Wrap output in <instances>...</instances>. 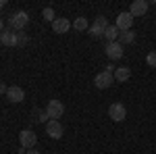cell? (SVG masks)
<instances>
[{
	"label": "cell",
	"mask_w": 156,
	"mask_h": 154,
	"mask_svg": "<svg viewBox=\"0 0 156 154\" xmlns=\"http://www.w3.org/2000/svg\"><path fill=\"white\" fill-rule=\"evenodd\" d=\"M29 23V15L25 11H19L15 13V15H11V19H9V29H12V31H23V27Z\"/></svg>",
	"instance_id": "cell-1"
},
{
	"label": "cell",
	"mask_w": 156,
	"mask_h": 154,
	"mask_svg": "<svg viewBox=\"0 0 156 154\" xmlns=\"http://www.w3.org/2000/svg\"><path fill=\"white\" fill-rule=\"evenodd\" d=\"M46 115H48L50 121H58V119L65 115V104H62L60 100H56V98L48 100V106H46Z\"/></svg>",
	"instance_id": "cell-2"
},
{
	"label": "cell",
	"mask_w": 156,
	"mask_h": 154,
	"mask_svg": "<svg viewBox=\"0 0 156 154\" xmlns=\"http://www.w3.org/2000/svg\"><path fill=\"white\" fill-rule=\"evenodd\" d=\"M106 27H108V21H106V17L104 15H98L96 17V21H94V25H90V36L92 38H102L104 36V31H106Z\"/></svg>",
	"instance_id": "cell-3"
},
{
	"label": "cell",
	"mask_w": 156,
	"mask_h": 154,
	"mask_svg": "<svg viewBox=\"0 0 156 154\" xmlns=\"http://www.w3.org/2000/svg\"><path fill=\"white\" fill-rule=\"evenodd\" d=\"M112 83H115V75L108 73V71H102L94 77V85H96L98 90H108Z\"/></svg>",
	"instance_id": "cell-4"
},
{
	"label": "cell",
	"mask_w": 156,
	"mask_h": 154,
	"mask_svg": "<svg viewBox=\"0 0 156 154\" xmlns=\"http://www.w3.org/2000/svg\"><path fill=\"white\" fill-rule=\"evenodd\" d=\"M36 142H37V135L31 129H23L19 133V144H21V148H25V150H31L36 146Z\"/></svg>",
	"instance_id": "cell-5"
},
{
	"label": "cell",
	"mask_w": 156,
	"mask_h": 154,
	"mask_svg": "<svg viewBox=\"0 0 156 154\" xmlns=\"http://www.w3.org/2000/svg\"><path fill=\"white\" fill-rule=\"evenodd\" d=\"M108 117L112 119V121H117V123H121V121L127 119V108L123 106L121 102H115V104L108 106Z\"/></svg>",
	"instance_id": "cell-6"
},
{
	"label": "cell",
	"mask_w": 156,
	"mask_h": 154,
	"mask_svg": "<svg viewBox=\"0 0 156 154\" xmlns=\"http://www.w3.org/2000/svg\"><path fill=\"white\" fill-rule=\"evenodd\" d=\"M131 25H133V17H131V13L127 11H123L117 15V21H115V27L119 29V31H127V29H131Z\"/></svg>",
	"instance_id": "cell-7"
},
{
	"label": "cell",
	"mask_w": 156,
	"mask_h": 154,
	"mask_svg": "<svg viewBox=\"0 0 156 154\" xmlns=\"http://www.w3.org/2000/svg\"><path fill=\"white\" fill-rule=\"evenodd\" d=\"M104 52H106V56L110 60H119V59H123V44L121 42H108Z\"/></svg>",
	"instance_id": "cell-8"
},
{
	"label": "cell",
	"mask_w": 156,
	"mask_h": 154,
	"mask_svg": "<svg viewBox=\"0 0 156 154\" xmlns=\"http://www.w3.org/2000/svg\"><path fill=\"white\" fill-rule=\"evenodd\" d=\"M6 100L12 102V104L23 102V100H25V90H23V88H19V85H9V90H6Z\"/></svg>",
	"instance_id": "cell-9"
},
{
	"label": "cell",
	"mask_w": 156,
	"mask_h": 154,
	"mask_svg": "<svg viewBox=\"0 0 156 154\" xmlns=\"http://www.w3.org/2000/svg\"><path fill=\"white\" fill-rule=\"evenodd\" d=\"M46 133H48V138H52V140H60L65 129H62L60 121H48L46 123Z\"/></svg>",
	"instance_id": "cell-10"
},
{
	"label": "cell",
	"mask_w": 156,
	"mask_h": 154,
	"mask_svg": "<svg viewBox=\"0 0 156 154\" xmlns=\"http://www.w3.org/2000/svg\"><path fill=\"white\" fill-rule=\"evenodd\" d=\"M129 13H131V17H144L148 13V2L146 0H133Z\"/></svg>",
	"instance_id": "cell-11"
},
{
	"label": "cell",
	"mask_w": 156,
	"mask_h": 154,
	"mask_svg": "<svg viewBox=\"0 0 156 154\" xmlns=\"http://www.w3.org/2000/svg\"><path fill=\"white\" fill-rule=\"evenodd\" d=\"M0 42H2L4 46H9V48H15V46H17V31H12V29H4V31L0 34Z\"/></svg>",
	"instance_id": "cell-12"
},
{
	"label": "cell",
	"mask_w": 156,
	"mask_h": 154,
	"mask_svg": "<svg viewBox=\"0 0 156 154\" xmlns=\"http://www.w3.org/2000/svg\"><path fill=\"white\" fill-rule=\"evenodd\" d=\"M52 29H54V34H67L71 29V21L65 17H56V21L52 23Z\"/></svg>",
	"instance_id": "cell-13"
},
{
	"label": "cell",
	"mask_w": 156,
	"mask_h": 154,
	"mask_svg": "<svg viewBox=\"0 0 156 154\" xmlns=\"http://www.w3.org/2000/svg\"><path fill=\"white\" fill-rule=\"evenodd\" d=\"M112 75H115V81L125 83L127 79H129V77H131V69H129V67H117Z\"/></svg>",
	"instance_id": "cell-14"
},
{
	"label": "cell",
	"mask_w": 156,
	"mask_h": 154,
	"mask_svg": "<svg viewBox=\"0 0 156 154\" xmlns=\"http://www.w3.org/2000/svg\"><path fill=\"white\" fill-rule=\"evenodd\" d=\"M119 36H121V31L115 27V25H108L106 27V31H104V38H106V44L108 42H119Z\"/></svg>",
	"instance_id": "cell-15"
},
{
	"label": "cell",
	"mask_w": 156,
	"mask_h": 154,
	"mask_svg": "<svg viewBox=\"0 0 156 154\" xmlns=\"http://www.w3.org/2000/svg\"><path fill=\"white\" fill-rule=\"evenodd\" d=\"M71 27L75 29V31H87V29H90V23H87L85 17H77V19L71 23Z\"/></svg>",
	"instance_id": "cell-16"
},
{
	"label": "cell",
	"mask_w": 156,
	"mask_h": 154,
	"mask_svg": "<svg viewBox=\"0 0 156 154\" xmlns=\"http://www.w3.org/2000/svg\"><path fill=\"white\" fill-rule=\"evenodd\" d=\"M119 42L123 44V46H125V44H133V42H135V31H133V29H127V31H121Z\"/></svg>",
	"instance_id": "cell-17"
},
{
	"label": "cell",
	"mask_w": 156,
	"mask_h": 154,
	"mask_svg": "<svg viewBox=\"0 0 156 154\" xmlns=\"http://www.w3.org/2000/svg\"><path fill=\"white\" fill-rule=\"evenodd\" d=\"M34 121L36 123H48L50 119L46 115V110H34Z\"/></svg>",
	"instance_id": "cell-18"
},
{
	"label": "cell",
	"mask_w": 156,
	"mask_h": 154,
	"mask_svg": "<svg viewBox=\"0 0 156 154\" xmlns=\"http://www.w3.org/2000/svg\"><path fill=\"white\" fill-rule=\"evenodd\" d=\"M42 17H44L46 21H50V23H54V21H56V15H54V11H52L50 6H46V9L42 11Z\"/></svg>",
	"instance_id": "cell-19"
},
{
	"label": "cell",
	"mask_w": 156,
	"mask_h": 154,
	"mask_svg": "<svg viewBox=\"0 0 156 154\" xmlns=\"http://www.w3.org/2000/svg\"><path fill=\"white\" fill-rule=\"evenodd\" d=\"M146 63H148V67H150V69H156V50H150V52H148Z\"/></svg>",
	"instance_id": "cell-20"
},
{
	"label": "cell",
	"mask_w": 156,
	"mask_h": 154,
	"mask_svg": "<svg viewBox=\"0 0 156 154\" xmlns=\"http://www.w3.org/2000/svg\"><path fill=\"white\" fill-rule=\"evenodd\" d=\"M27 44H29V38L23 31H17V46H27Z\"/></svg>",
	"instance_id": "cell-21"
},
{
	"label": "cell",
	"mask_w": 156,
	"mask_h": 154,
	"mask_svg": "<svg viewBox=\"0 0 156 154\" xmlns=\"http://www.w3.org/2000/svg\"><path fill=\"white\" fill-rule=\"evenodd\" d=\"M6 90H9V88H6V83H4V81H0V96H2V94H6Z\"/></svg>",
	"instance_id": "cell-22"
},
{
	"label": "cell",
	"mask_w": 156,
	"mask_h": 154,
	"mask_svg": "<svg viewBox=\"0 0 156 154\" xmlns=\"http://www.w3.org/2000/svg\"><path fill=\"white\" fill-rule=\"evenodd\" d=\"M25 154H42V152H40V150H34V148H31V150H25Z\"/></svg>",
	"instance_id": "cell-23"
},
{
	"label": "cell",
	"mask_w": 156,
	"mask_h": 154,
	"mask_svg": "<svg viewBox=\"0 0 156 154\" xmlns=\"http://www.w3.org/2000/svg\"><path fill=\"white\" fill-rule=\"evenodd\" d=\"M2 31H4V21L0 19V34H2Z\"/></svg>",
	"instance_id": "cell-24"
},
{
	"label": "cell",
	"mask_w": 156,
	"mask_h": 154,
	"mask_svg": "<svg viewBox=\"0 0 156 154\" xmlns=\"http://www.w3.org/2000/svg\"><path fill=\"white\" fill-rule=\"evenodd\" d=\"M4 4H6V2H4V0H0V9H2V6H4Z\"/></svg>",
	"instance_id": "cell-25"
}]
</instances>
